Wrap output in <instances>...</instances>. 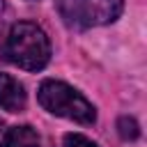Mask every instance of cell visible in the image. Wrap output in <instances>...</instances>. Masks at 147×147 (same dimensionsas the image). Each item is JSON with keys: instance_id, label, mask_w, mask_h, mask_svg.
I'll list each match as a JSON object with an SVG mask.
<instances>
[{"instance_id": "obj_3", "label": "cell", "mask_w": 147, "mask_h": 147, "mask_svg": "<svg viewBox=\"0 0 147 147\" xmlns=\"http://www.w3.org/2000/svg\"><path fill=\"white\" fill-rule=\"evenodd\" d=\"M62 18L76 28H96L113 23L124 7V0H55Z\"/></svg>"}, {"instance_id": "obj_8", "label": "cell", "mask_w": 147, "mask_h": 147, "mask_svg": "<svg viewBox=\"0 0 147 147\" xmlns=\"http://www.w3.org/2000/svg\"><path fill=\"white\" fill-rule=\"evenodd\" d=\"M2 25H5V2L0 0V44H2Z\"/></svg>"}, {"instance_id": "obj_2", "label": "cell", "mask_w": 147, "mask_h": 147, "mask_svg": "<svg viewBox=\"0 0 147 147\" xmlns=\"http://www.w3.org/2000/svg\"><path fill=\"white\" fill-rule=\"evenodd\" d=\"M37 99L48 113H53L57 117H67L78 124H94L96 122L94 106L78 90H74L71 85H67L62 80H44L39 85Z\"/></svg>"}, {"instance_id": "obj_5", "label": "cell", "mask_w": 147, "mask_h": 147, "mask_svg": "<svg viewBox=\"0 0 147 147\" xmlns=\"http://www.w3.org/2000/svg\"><path fill=\"white\" fill-rule=\"evenodd\" d=\"M2 145H5V147H41L39 133H37L32 126H28V124L9 129V131L5 133Z\"/></svg>"}, {"instance_id": "obj_7", "label": "cell", "mask_w": 147, "mask_h": 147, "mask_svg": "<svg viewBox=\"0 0 147 147\" xmlns=\"http://www.w3.org/2000/svg\"><path fill=\"white\" fill-rule=\"evenodd\" d=\"M64 147H96L90 138L80 136V133H67L64 136Z\"/></svg>"}, {"instance_id": "obj_4", "label": "cell", "mask_w": 147, "mask_h": 147, "mask_svg": "<svg viewBox=\"0 0 147 147\" xmlns=\"http://www.w3.org/2000/svg\"><path fill=\"white\" fill-rule=\"evenodd\" d=\"M25 103L28 96L23 85L9 74H0V108L7 113H21L25 110Z\"/></svg>"}, {"instance_id": "obj_9", "label": "cell", "mask_w": 147, "mask_h": 147, "mask_svg": "<svg viewBox=\"0 0 147 147\" xmlns=\"http://www.w3.org/2000/svg\"><path fill=\"white\" fill-rule=\"evenodd\" d=\"M2 140H5V124H2V119H0V145H2Z\"/></svg>"}, {"instance_id": "obj_6", "label": "cell", "mask_w": 147, "mask_h": 147, "mask_svg": "<svg viewBox=\"0 0 147 147\" xmlns=\"http://www.w3.org/2000/svg\"><path fill=\"white\" fill-rule=\"evenodd\" d=\"M117 129H119V136L124 140H136L140 136V129H138V122L133 117H119L117 122Z\"/></svg>"}, {"instance_id": "obj_1", "label": "cell", "mask_w": 147, "mask_h": 147, "mask_svg": "<svg viewBox=\"0 0 147 147\" xmlns=\"http://www.w3.org/2000/svg\"><path fill=\"white\" fill-rule=\"evenodd\" d=\"M0 57L9 60L18 69L39 71L51 60V41L46 32L30 21H18L9 28L0 44Z\"/></svg>"}]
</instances>
